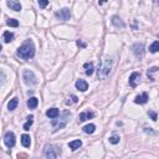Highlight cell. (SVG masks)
Listing matches in <instances>:
<instances>
[{
	"label": "cell",
	"instance_id": "6da1fadb",
	"mask_svg": "<svg viewBox=\"0 0 159 159\" xmlns=\"http://www.w3.org/2000/svg\"><path fill=\"white\" fill-rule=\"evenodd\" d=\"M16 54L19 57H21L22 60H30L35 56V45L31 40H26L20 47L17 49Z\"/></svg>",
	"mask_w": 159,
	"mask_h": 159
},
{
	"label": "cell",
	"instance_id": "7a4b0ae2",
	"mask_svg": "<svg viewBox=\"0 0 159 159\" xmlns=\"http://www.w3.org/2000/svg\"><path fill=\"white\" fill-rule=\"evenodd\" d=\"M70 116H71V113H70L68 111H65L63 113H62V117H60V118H55L52 119V127H54V130H59V129H62L67 124L68 122V118H70Z\"/></svg>",
	"mask_w": 159,
	"mask_h": 159
},
{
	"label": "cell",
	"instance_id": "3957f363",
	"mask_svg": "<svg viewBox=\"0 0 159 159\" xmlns=\"http://www.w3.org/2000/svg\"><path fill=\"white\" fill-rule=\"evenodd\" d=\"M111 68H112V61L109 57H105L103 61H102V66L101 68L98 70V78H106L107 76L109 75L111 72Z\"/></svg>",
	"mask_w": 159,
	"mask_h": 159
},
{
	"label": "cell",
	"instance_id": "277c9868",
	"mask_svg": "<svg viewBox=\"0 0 159 159\" xmlns=\"http://www.w3.org/2000/svg\"><path fill=\"white\" fill-rule=\"evenodd\" d=\"M44 153H45V157L47 159H57L59 154L61 153V151L55 146H46Z\"/></svg>",
	"mask_w": 159,
	"mask_h": 159
},
{
	"label": "cell",
	"instance_id": "5b68a950",
	"mask_svg": "<svg viewBox=\"0 0 159 159\" xmlns=\"http://www.w3.org/2000/svg\"><path fill=\"white\" fill-rule=\"evenodd\" d=\"M22 78H24V82L29 86L36 85L37 83V78L35 76V73L32 71H30V70H25L24 73H22Z\"/></svg>",
	"mask_w": 159,
	"mask_h": 159
},
{
	"label": "cell",
	"instance_id": "8992f818",
	"mask_svg": "<svg viewBox=\"0 0 159 159\" xmlns=\"http://www.w3.org/2000/svg\"><path fill=\"white\" fill-rule=\"evenodd\" d=\"M133 54L135 55L137 59H143L144 57V54H146V50H144V44L143 43H138V44H134L133 47H132Z\"/></svg>",
	"mask_w": 159,
	"mask_h": 159
},
{
	"label": "cell",
	"instance_id": "52a82bcc",
	"mask_svg": "<svg viewBox=\"0 0 159 159\" xmlns=\"http://www.w3.org/2000/svg\"><path fill=\"white\" fill-rule=\"evenodd\" d=\"M55 16H56V19H59V20L67 21V20H70V17H71V11H70V9L63 8V9H61L60 11L56 13Z\"/></svg>",
	"mask_w": 159,
	"mask_h": 159
},
{
	"label": "cell",
	"instance_id": "ba28073f",
	"mask_svg": "<svg viewBox=\"0 0 159 159\" xmlns=\"http://www.w3.org/2000/svg\"><path fill=\"white\" fill-rule=\"evenodd\" d=\"M15 134L13 132H6L5 135H4V143L6 144L8 148H13L15 146Z\"/></svg>",
	"mask_w": 159,
	"mask_h": 159
},
{
	"label": "cell",
	"instance_id": "9c48e42d",
	"mask_svg": "<svg viewBox=\"0 0 159 159\" xmlns=\"http://www.w3.org/2000/svg\"><path fill=\"white\" fill-rule=\"evenodd\" d=\"M139 78H141V73L139 72H133L132 75L129 76V86L132 87V88H135L137 87V85H138V82H139Z\"/></svg>",
	"mask_w": 159,
	"mask_h": 159
},
{
	"label": "cell",
	"instance_id": "30bf717a",
	"mask_svg": "<svg viewBox=\"0 0 159 159\" xmlns=\"http://www.w3.org/2000/svg\"><path fill=\"white\" fill-rule=\"evenodd\" d=\"M149 100V97H148V93L147 92H144L142 93V95H139L134 98V103H137V105H144V103H147Z\"/></svg>",
	"mask_w": 159,
	"mask_h": 159
},
{
	"label": "cell",
	"instance_id": "8fae6325",
	"mask_svg": "<svg viewBox=\"0 0 159 159\" xmlns=\"http://www.w3.org/2000/svg\"><path fill=\"white\" fill-rule=\"evenodd\" d=\"M6 5L14 11H20L21 10V4L19 1H16V0H9V1H6Z\"/></svg>",
	"mask_w": 159,
	"mask_h": 159
},
{
	"label": "cell",
	"instance_id": "7c38bea8",
	"mask_svg": "<svg viewBox=\"0 0 159 159\" xmlns=\"http://www.w3.org/2000/svg\"><path fill=\"white\" fill-rule=\"evenodd\" d=\"M93 117H95L93 112H82V113H80V116H78V122H85V121L91 119Z\"/></svg>",
	"mask_w": 159,
	"mask_h": 159
},
{
	"label": "cell",
	"instance_id": "4fadbf2b",
	"mask_svg": "<svg viewBox=\"0 0 159 159\" xmlns=\"http://www.w3.org/2000/svg\"><path fill=\"white\" fill-rule=\"evenodd\" d=\"M76 88L81 92H85L88 88V83L85 81V80H77L76 81Z\"/></svg>",
	"mask_w": 159,
	"mask_h": 159
},
{
	"label": "cell",
	"instance_id": "5bb4252c",
	"mask_svg": "<svg viewBox=\"0 0 159 159\" xmlns=\"http://www.w3.org/2000/svg\"><path fill=\"white\" fill-rule=\"evenodd\" d=\"M112 24H113L116 27H121V29H123V27H126V24L122 21V19H121L119 16H112Z\"/></svg>",
	"mask_w": 159,
	"mask_h": 159
},
{
	"label": "cell",
	"instance_id": "9a60e30c",
	"mask_svg": "<svg viewBox=\"0 0 159 159\" xmlns=\"http://www.w3.org/2000/svg\"><path fill=\"white\" fill-rule=\"evenodd\" d=\"M46 116H47L49 118L55 119L60 116V111L57 108H50V109H47V112H46Z\"/></svg>",
	"mask_w": 159,
	"mask_h": 159
},
{
	"label": "cell",
	"instance_id": "2e32d148",
	"mask_svg": "<svg viewBox=\"0 0 159 159\" xmlns=\"http://www.w3.org/2000/svg\"><path fill=\"white\" fill-rule=\"evenodd\" d=\"M37 105H39V100H37L36 97H30L29 100H27V107H29L30 109H35Z\"/></svg>",
	"mask_w": 159,
	"mask_h": 159
},
{
	"label": "cell",
	"instance_id": "e0dca14e",
	"mask_svg": "<svg viewBox=\"0 0 159 159\" xmlns=\"http://www.w3.org/2000/svg\"><path fill=\"white\" fill-rule=\"evenodd\" d=\"M21 144L24 146L25 148H29L30 144H31V138L29 134H22L21 135Z\"/></svg>",
	"mask_w": 159,
	"mask_h": 159
},
{
	"label": "cell",
	"instance_id": "ac0fdd59",
	"mask_svg": "<svg viewBox=\"0 0 159 159\" xmlns=\"http://www.w3.org/2000/svg\"><path fill=\"white\" fill-rule=\"evenodd\" d=\"M17 105H19V98L17 97H14L13 100H10V102L8 103V108H9V111H14L17 107Z\"/></svg>",
	"mask_w": 159,
	"mask_h": 159
},
{
	"label": "cell",
	"instance_id": "d6986e66",
	"mask_svg": "<svg viewBox=\"0 0 159 159\" xmlns=\"http://www.w3.org/2000/svg\"><path fill=\"white\" fill-rule=\"evenodd\" d=\"M81 146H82V142L80 141V139H76V141H72L68 143V147L71 148V151H76V149H78Z\"/></svg>",
	"mask_w": 159,
	"mask_h": 159
},
{
	"label": "cell",
	"instance_id": "ffe728a7",
	"mask_svg": "<svg viewBox=\"0 0 159 159\" xmlns=\"http://www.w3.org/2000/svg\"><path fill=\"white\" fill-rule=\"evenodd\" d=\"M14 39V34L10 31H4V34H3V40H4V43H10V41H13Z\"/></svg>",
	"mask_w": 159,
	"mask_h": 159
},
{
	"label": "cell",
	"instance_id": "44dd1931",
	"mask_svg": "<svg viewBox=\"0 0 159 159\" xmlns=\"http://www.w3.org/2000/svg\"><path fill=\"white\" fill-rule=\"evenodd\" d=\"M83 67H85V70H86V75L87 76H91V75L93 73V63L92 62H86L85 65H83Z\"/></svg>",
	"mask_w": 159,
	"mask_h": 159
},
{
	"label": "cell",
	"instance_id": "7402d4cb",
	"mask_svg": "<svg viewBox=\"0 0 159 159\" xmlns=\"http://www.w3.org/2000/svg\"><path fill=\"white\" fill-rule=\"evenodd\" d=\"M82 129H83V132H85V133H87V134H92L93 132H95V129H96V126L91 123V124L85 126V127H83Z\"/></svg>",
	"mask_w": 159,
	"mask_h": 159
},
{
	"label": "cell",
	"instance_id": "603a6c76",
	"mask_svg": "<svg viewBox=\"0 0 159 159\" xmlns=\"http://www.w3.org/2000/svg\"><path fill=\"white\" fill-rule=\"evenodd\" d=\"M149 51H151L152 54H156L159 51V41H154V43L149 46Z\"/></svg>",
	"mask_w": 159,
	"mask_h": 159
},
{
	"label": "cell",
	"instance_id": "cb8c5ba5",
	"mask_svg": "<svg viewBox=\"0 0 159 159\" xmlns=\"http://www.w3.org/2000/svg\"><path fill=\"white\" fill-rule=\"evenodd\" d=\"M158 70H159V68H158L157 66H154V67H151V68H149V70H148V72H147V75H148V77H149V78H151V81H154L153 73H154V72H157V71H158Z\"/></svg>",
	"mask_w": 159,
	"mask_h": 159
},
{
	"label": "cell",
	"instance_id": "d4e9b609",
	"mask_svg": "<svg viewBox=\"0 0 159 159\" xmlns=\"http://www.w3.org/2000/svg\"><path fill=\"white\" fill-rule=\"evenodd\" d=\"M32 119H34V116H29V117H27V122L24 124V129L25 130H29V128L32 126V122H34Z\"/></svg>",
	"mask_w": 159,
	"mask_h": 159
},
{
	"label": "cell",
	"instance_id": "484cf974",
	"mask_svg": "<svg viewBox=\"0 0 159 159\" xmlns=\"http://www.w3.org/2000/svg\"><path fill=\"white\" fill-rule=\"evenodd\" d=\"M6 24L9 26H11V27H17L19 26V21L16 20V19H9V20L6 21Z\"/></svg>",
	"mask_w": 159,
	"mask_h": 159
},
{
	"label": "cell",
	"instance_id": "4316f807",
	"mask_svg": "<svg viewBox=\"0 0 159 159\" xmlns=\"http://www.w3.org/2000/svg\"><path fill=\"white\" fill-rule=\"evenodd\" d=\"M148 116L151 117V118H152V121H154V122H156V121H157V118H158L157 113H156V112H154V111H152V109H149V111H148Z\"/></svg>",
	"mask_w": 159,
	"mask_h": 159
},
{
	"label": "cell",
	"instance_id": "83f0119b",
	"mask_svg": "<svg viewBox=\"0 0 159 159\" xmlns=\"http://www.w3.org/2000/svg\"><path fill=\"white\" fill-rule=\"evenodd\" d=\"M109 143H112V144L119 143V137L118 135H112V137H109Z\"/></svg>",
	"mask_w": 159,
	"mask_h": 159
},
{
	"label": "cell",
	"instance_id": "f1b7e54d",
	"mask_svg": "<svg viewBox=\"0 0 159 159\" xmlns=\"http://www.w3.org/2000/svg\"><path fill=\"white\" fill-rule=\"evenodd\" d=\"M47 4H49L47 0H40V1H39V6L40 8H45V6H47Z\"/></svg>",
	"mask_w": 159,
	"mask_h": 159
},
{
	"label": "cell",
	"instance_id": "f546056e",
	"mask_svg": "<svg viewBox=\"0 0 159 159\" xmlns=\"http://www.w3.org/2000/svg\"><path fill=\"white\" fill-rule=\"evenodd\" d=\"M71 100H72V101H67V102H66V105H71V103H77L78 98H77L76 96H72V97H71Z\"/></svg>",
	"mask_w": 159,
	"mask_h": 159
},
{
	"label": "cell",
	"instance_id": "4dcf8cb0",
	"mask_svg": "<svg viewBox=\"0 0 159 159\" xmlns=\"http://www.w3.org/2000/svg\"><path fill=\"white\" fill-rule=\"evenodd\" d=\"M77 45H78V46H81V47H86V44H83V43H81V41H80V40L77 41Z\"/></svg>",
	"mask_w": 159,
	"mask_h": 159
},
{
	"label": "cell",
	"instance_id": "1f68e13d",
	"mask_svg": "<svg viewBox=\"0 0 159 159\" xmlns=\"http://www.w3.org/2000/svg\"><path fill=\"white\" fill-rule=\"evenodd\" d=\"M158 37H159V35H158Z\"/></svg>",
	"mask_w": 159,
	"mask_h": 159
}]
</instances>
